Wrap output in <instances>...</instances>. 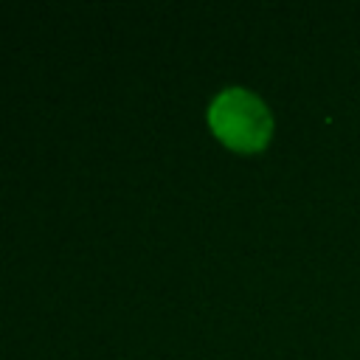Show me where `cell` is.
<instances>
[{"mask_svg": "<svg viewBox=\"0 0 360 360\" xmlns=\"http://www.w3.org/2000/svg\"><path fill=\"white\" fill-rule=\"evenodd\" d=\"M205 118H208L214 138L242 155L267 149V143L273 141V129H276V118L267 101L242 84L222 87L208 101Z\"/></svg>", "mask_w": 360, "mask_h": 360, "instance_id": "obj_1", "label": "cell"}]
</instances>
